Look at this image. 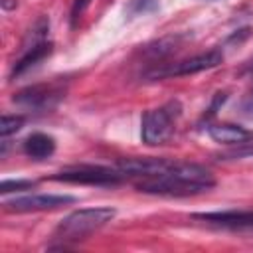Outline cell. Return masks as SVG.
I'll return each instance as SVG.
<instances>
[{
  "label": "cell",
  "mask_w": 253,
  "mask_h": 253,
  "mask_svg": "<svg viewBox=\"0 0 253 253\" xmlns=\"http://www.w3.org/2000/svg\"><path fill=\"white\" fill-rule=\"evenodd\" d=\"M215 186L213 176L208 168L194 164V162H180L172 160L170 168L156 176H142L134 188L144 194H158V196H194L208 192Z\"/></svg>",
  "instance_id": "1"
},
{
  "label": "cell",
  "mask_w": 253,
  "mask_h": 253,
  "mask_svg": "<svg viewBox=\"0 0 253 253\" xmlns=\"http://www.w3.org/2000/svg\"><path fill=\"white\" fill-rule=\"evenodd\" d=\"M117 215L115 208H83L67 213L57 229H55V239L61 241H79L91 235L93 231L105 227L113 217Z\"/></svg>",
  "instance_id": "2"
},
{
  "label": "cell",
  "mask_w": 253,
  "mask_h": 253,
  "mask_svg": "<svg viewBox=\"0 0 253 253\" xmlns=\"http://www.w3.org/2000/svg\"><path fill=\"white\" fill-rule=\"evenodd\" d=\"M180 115H182V107L178 101H170L158 109H148L140 121L142 142L156 146V144H164L166 140H170Z\"/></svg>",
  "instance_id": "3"
},
{
  "label": "cell",
  "mask_w": 253,
  "mask_h": 253,
  "mask_svg": "<svg viewBox=\"0 0 253 253\" xmlns=\"http://www.w3.org/2000/svg\"><path fill=\"white\" fill-rule=\"evenodd\" d=\"M221 61H223V51L221 49H210V51L186 57L182 61H176V63H164L162 67L150 69L144 77L146 79H168V77L192 75V73H200V71L217 67Z\"/></svg>",
  "instance_id": "4"
},
{
  "label": "cell",
  "mask_w": 253,
  "mask_h": 253,
  "mask_svg": "<svg viewBox=\"0 0 253 253\" xmlns=\"http://www.w3.org/2000/svg\"><path fill=\"white\" fill-rule=\"evenodd\" d=\"M125 174L117 168H105V166H91V164H79L69 166L57 174L51 176V180L57 182H69V184H89V186H117L121 184Z\"/></svg>",
  "instance_id": "5"
},
{
  "label": "cell",
  "mask_w": 253,
  "mask_h": 253,
  "mask_svg": "<svg viewBox=\"0 0 253 253\" xmlns=\"http://www.w3.org/2000/svg\"><path fill=\"white\" fill-rule=\"evenodd\" d=\"M65 97V85L61 81L38 83L26 87L14 95V103L26 111H49Z\"/></svg>",
  "instance_id": "6"
},
{
  "label": "cell",
  "mask_w": 253,
  "mask_h": 253,
  "mask_svg": "<svg viewBox=\"0 0 253 253\" xmlns=\"http://www.w3.org/2000/svg\"><path fill=\"white\" fill-rule=\"evenodd\" d=\"M73 202H75V198L67 196V194H32V196L6 200L4 210H8V211H43V210H55L59 206H67Z\"/></svg>",
  "instance_id": "7"
},
{
  "label": "cell",
  "mask_w": 253,
  "mask_h": 253,
  "mask_svg": "<svg viewBox=\"0 0 253 253\" xmlns=\"http://www.w3.org/2000/svg\"><path fill=\"white\" fill-rule=\"evenodd\" d=\"M192 217L204 223L233 229V231H253V211H245V210L206 211V213H194Z\"/></svg>",
  "instance_id": "8"
},
{
  "label": "cell",
  "mask_w": 253,
  "mask_h": 253,
  "mask_svg": "<svg viewBox=\"0 0 253 253\" xmlns=\"http://www.w3.org/2000/svg\"><path fill=\"white\" fill-rule=\"evenodd\" d=\"M208 134L217 144H245L253 138V130H247L239 125L231 123H217L208 126Z\"/></svg>",
  "instance_id": "9"
},
{
  "label": "cell",
  "mask_w": 253,
  "mask_h": 253,
  "mask_svg": "<svg viewBox=\"0 0 253 253\" xmlns=\"http://www.w3.org/2000/svg\"><path fill=\"white\" fill-rule=\"evenodd\" d=\"M51 49H53L51 42H42V43H36L32 47H24L22 57L12 67V77H20L26 71H30L32 67H36L40 61H43L51 53Z\"/></svg>",
  "instance_id": "10"
},
{
  "label": "cell",
  "mask_w": 253,
  "mask_h": 253,
  "mask_svg": "<svg viewBox=\"0 0 253 253\" xmlns=\"http://www.w3.org/2000/svg\"><path fill=\"white\" fill-rule=\"evenodd\" d=\"M24 152L34 160L49 158L55 152V138L45 132H32L24 140Z\"/></svg>",
  "instance_id": "11"
},
{
  "label": "cell",
  "mask_w": 253,
  "mask_h": 253,
  "mask_svg": "<svg viewBox=\"0 0 253 253\" xmlns=\"http://www.w3.org/2000/svg\"><path fill=\"white\" fill-rule=\"evenodd\" d=\"M182 42V36H170V38H162L154 43H148L144 47V53L150 55V57H164V55H170L174 53V49L178 47V43Z\"/></svg>",
  "instance_id": "12"
},
{
  "label": "cell",
  "mask_w": 253,
  "mask_h": 253,
  "mask_svg": "<svg viewBox=\"0 0 253 253\" xmlns=\"http://www.w3.org/2000/svg\"><path fill=\"white\" fill-rule=\"evenodd\" d=\"M26 119L22 115H4L2 121H0V136L6 138L14 132H18L22 126H24Z\"/></svg>",
  "instance_id": "13"
},
{
  "label": "cell",
  "mask_w": 253,
  "mask_h": 253,
  "mask_svg": "<svg viewBox=\"0 0 253 253\" xmlns=\"http://www.w3.org/2000/svg\"><path fill=\"white\" fill-rule=\"evenodd\" d=\"M36 186L34 180H4L0 184V194H10V192H26Z\"/></svg>",
  "instance_id": "14"
},
{
  "label": "cell",
  "mask_w": 253,
  "mask_h": 253,
  "mask_svg": "<svg viewBox=\"0 0 253 253\" xmlns=\"http://www.w3.org/2000/svg\"><path fill=\"white\" fill-rule=\"evenodd\" d=\"M156 6H158L156 0H130L128 10L130 14H146V12L156 10Z\"/></svg>",
  "instance_id": "15"
},
{
  "label": "cell",
  "mask_w": 253,
  "mask_h": 253,
  "mask_svg": "<svg viewBox=\"0 0 253 253\" xmlns=\"http://www.w3.org/2000/svg\"><path fill=\"white\" fill-rule=\"evenodd\" d=\"M89 2H91V0H75V2H73V8H71V24L77 22V18L83 14V10L89 6Z\"/></svg>",
  "instance_id": "16"
},
{
  "label": "cell",
  "mask_w": 253,
  "mask_h": 253,
  "mask_svg": "<svg viewBox=\"0 0 253 253\" xmlns=\"http://www.w3.org/2000/svg\"><path fill=\"white\" fill-rule=\"evenodd\" d=\"M251 71H253V63H251Z\"/></svg>",
  "instance_id": "17"
}]
</instances>
